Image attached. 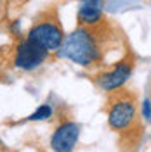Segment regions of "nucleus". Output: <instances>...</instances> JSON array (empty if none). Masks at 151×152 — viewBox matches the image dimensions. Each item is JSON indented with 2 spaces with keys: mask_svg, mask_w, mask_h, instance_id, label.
<instances>
[{
  "mask_svg": "<svg viewBox=\"0 0 151 152\" xmlns=\"http://www.w3.org/2000/svg\"><path fill=\"white\" fill-rule=\"evenodd\" d=\"M61 54L78 66L89 67L101 59V47L95 35L87 28L80 26L71 31L61 45Z\"/></svg>",
  "mask_w": 151,
  "mask_h": 152,
  "instance_id": "obj_1",
  "label": "nucleus"
},
{
  "mask_svg": "<svg viewBox=\"0 0 151 152\" xmlns=\"http://www.w3.org/2000/svg\"><path fill=\"white\" fill-rule=\"evenodd\" d=\"M28 38L47 52H56L64 42V31L56 19H44L30 29Z\"/></svg>",
  "mask_w": 151,
  "mask_h": 152,
  "instance_id": "obj_2",
  "label": "nucleus"
},
{
  "mask_svg": "<svg viewBox=\"0 0 151 152\" xmlns=\"http://www.w3.org/2000/svg\"><path fill=\"white\" fill-rule=\"evenodd\" d=\"M137 118V109L132 97H118L108 109V124L115 132H125L132 128Z\"/></svg>",
  "mask_w": 151,
  "mask_h": 152,
  "instance_id": "obj_3",
  "label": "nucleus"
},
{
  "mask_svg": "<svg viewBox=\"0 0 151 152\" xmlns=\"http://www.w3.org/2000/svg\"><path fill=\"white\" fill-rule=\"evenodd\" d=\"M49 52L45 48H42L40 45H37L35 42H31L30 38L23 40L16 47V54H14V66L18 69H23V71H33L37 69L38 66H42L47 59Z\"/></svg>",
  "mask_w": 151,
  "mask_h": 152,
  "instance_id": "obj_4",
  "label": "nucleus"
},
{
  "mask_svg": "<svg viewBox=\"0 0 151 152\" xmlns=\"http://www.w3.org/2000/svg\"><path fill=\"white\" fill-rule=\"evenodd\" d=\"M134 71V62L132 59H123L120 61L116 66L108 71V73H103V75L97 76V86L104 90V92H115L118 88H122L132 76Z\"/></svg>",
  "mask_w": 151,
  "mask_h": 152,
  "instance_id": "obj_5",
  "label": "nucleus"
},
{
  "mask_svg": "<svg viewBox=\"0 0 151 152\" xmlns=\"http://www.w3.org/2000/svg\"><path fill=\"white\" fill-rule=\"evenodd\" d=\"M80 124L75 121H64L56 128L50 138V149L56 152H71L78 143Z\"/></svg>",
  "mask_w": 151,
  "mask_h": 152,
  "instance_id": "obj_6",
  "label": "nucleus"
},
{
  "mask_svg": "<svg viewBox=\"0 0 151 152\" xmlns=\"http://www.w3.org/2000/svg\"><path fill=\"white\" fill-rule=\"evenodd\" d=\"M76 19H78V23H80L82 26H87V28L97 26V24L103 21V7H97V5H92V4L80 2L78 10H76Z\"/></svg>",
  "mask_w": 151,
  "mask_h": 152,
  "instance_id": "obj_7",
  "label": "nucleus"
},
{
  "mask_svg": "<svg viewBox=\"0 0 151 152\" xmlns=\"http://www.w3.org/2000/svg\"><path fill=\"white\" fill-rule=\"evenodd\" d=\"M52 114H54V109H52V105L50 104H42L38 105V109L35 113H31L28 116L30 121H47L52 118Z\"/></svg>",
  "mask_w": 151,
  "mask_h": 152,
  "instance_id": "obj_8",
  "label": "nucleus"
},
{
  "mask_svg": "<svg viewBox=\"0 0 151 152\" xmlns=\"http://www.w3.org/2000/svg\"><path fill=\"white\" fill-rule=\"evenodd\" d=\"M141 113H142V119L146 123H150V116H151V111H150V99H144V102L141 105Z\"/></svg>",
  "mask_w": 151,
  "mask_h": 152,
  "instance_id": "obj_9",
  "label": "nucleus"
},
{
  "mask_svg": "<svg viewBox=\"0 0 151 152\" xmlns=\"http://www.w3.org/2000/svg\"><path fill=\"white\" fill-rule=\"evenodd\" d=\"M85 4H92V5H97V7H103L104 5V0H82Z\"/></svg>",
  "mask_w": 151,
  "mask_h": 152,
  "instance_id": "obj_10",
  "label": "nucleus"
}]
</instances>
